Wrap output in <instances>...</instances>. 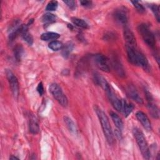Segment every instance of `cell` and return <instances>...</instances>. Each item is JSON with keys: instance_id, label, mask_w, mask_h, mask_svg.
<instances>
[{"instance_id": "19", "label": "cell", "mask_w": 160, "mask_h": 160, "mask_svg": "<svg viewBox=\"0 0 160 160\" xmlns=\"http://www.w3.org/2000/svg\"><path fill=\"white\" fill-rule=\"evenodd\" d=\"M64 121L65 124H66L67 128L69 130V131L71 132H72V134H77V128H76V124L72 121V120L68 116H64Z\"/></svg>"}, {"instance_id": "3", "label": "cell", "mask_w": 160, "mask_h": 160, "mask_svg": "<svg viewBox=\"0 0 160 160\" xmlns=\"http://www.w3.org/2000/svg\"><path fill=\"white\" fill-rule=\"evenodd\" d=\"M138 31L146 44L150 48H154L156 45V39L148 26L145 24H141L138 26Z\"/></svg>"}, {"instance_id": "7", "label": "cell", "mask_w": 160, "mask_h": 160, "mask_svg": "<svg viewBox=\"0 0 160 160\" xmlns=\"http://www.w3.org/2000/svg\"><path fill=\"white\" fill-rule=\"evenodd\" d=\"M145 95L148 102V108L150 114L154 118H159V110L154 103V98L151 94L147 90L145 91Z\"/></svg>"}, {"instance_id": "15", "label": "cell", "mask_w": 160, "mask_h": 160, "mask_svg": "<svg viewBox=\"0 0 160 160\" xmlns=\"http://www.w3.org/2000/svg\"><path fill=\"white\" fill-rule=\"evenodd\" d=\"M29 131L33 134H38L39 131V126L37 119L34 116H31L29 119Z\"/></svg>"}, {"instance_id": "20", "label": "cell", "mask_w": 160, "mask_h": 160, "mask_svg": "<svg viewBox=\"0 0 160 160\" xmlns=\"http://www.w3.org/2000/svg\"><path fill=\"white\" fill-rule=\"evenodd\" d=\"M61 49V54L62 56L65 58H67L69 57V56L70 55L71 52L73 49V44L71 42H68L63 46Z\"/></svg>"}, {"instance_id": "32", "label": "cell", "mask_w": 160, "mask_h": 160, "mask_svg": "<svg viewBox=\"0 0 160 160\" xmlns=\"http://www.w3.org/2000/svg\"><path fill=\"white\" fill-rule=\"evenodd\" d=\"M10 159H19L18 158L16 157V156H11L10 158H9Z\"/></svg>"}, {"instance_id": "14", "label": "cell", "mask_w": 160, "mask_h": 160, "mask_svg": "<svg viewBox=\"0 0 160 160\" xmlns=\"http://www.w3.org/2000/svg\"><path fill=\"white\" fill-rule=\"evenodd\" d=\"M111 66L114 69V71L117 72V74L121 77H123L125 76V72L124 70V68L122 66V64L120 63V62L116 59L113 58L112 59L111 62Z\"/></svg>"}, {"instance_id": "17", "label": "cell", "mask_w": 160, "mask_h": 160, "mask_svg": "<svg viewBox=\"0 0 160 160\" xmlns=\"http://www.w3.org/2000/svg\"><path fill=\"white\" fill-rule=\"evenodd\" d=\"M110 116L117 129H118L120 131H122L123 129V122L121 118L116 113L112 111L110 112Z\"/></svg>"}, {"instance_id": "9", "label": "cell", "mask_w": 160, "mask_h": 160, "mask_svg": "<svg viewBox=\"0 0 160 160\" xmlns=\"http://www.w3.org/2000/svg\"><path fill=\"white\" fill-rule=\"evenodd\" d=\"M108 97L114 107V108L117 110L119 112H121V107H122V103H121V100L118 98V96L116 95L114 92L112 91L111 89V86L110 88L106 91Z\"/></svg>"}, {"instance_id": "21", "label": "cell", "mask_w": 160, "mask_h": 160, "mask_svg": "<svg viewBox=\"0 0 160 160\" xmlns=\"http://www.w3.org/2000/svg\"><path fill=\"white\" fill-rule=\"evenodd\" d=\"M71 21L74 24H75L76 26H77L78 27L82 28L84 29L88 28V23L83 19H79L78 18H72Z\"/></svg>"}, {"instance_id": "2", "label": "cell", "mask_w": 160, "mask_h": 160, "mask_svg": "<svg viewBox=\"0 0 160 160\" xmlns=\"http://www.w3.org/2000/svg\"><path fill=\"white\" fill-rule=\"evenodd\" d=\"M132 132L143 158L146 159H150L151 152L143 133L137 128L133 129Z\"/></svg>"}, {"instance_id": "11", "label": "cell", "mask_w": 160, "mask_h": 160, "mask_svg": "<svg viewBox=\"0 0 160 160\" xmlns=\"http://www.w3.org/2000/svg\"><path fill=\"white\" fill-rule=\"evenodd\" d=\"M127 94L128 96L133 101H136L137 103L142 104H143V100L141 98V97L140 96V95L139 94L138 92L137 91V90L136 89V88L132 86V85H129L128 88H127Z\"/></svg>"}, {"instance_id": "16", "label": "cell", "mask_w": 160, "mask_h": 160, "mask_svg": "<svg viewBox=\"0 0 160 160\" xmlns=\"http://www.w3.org/2000/svg\"><path fill=\"white\" fill-rule=\"evenodd\" d=\"M121 112H123L125 117H128L132 111L134 109V106L131 103L128 102L124 99H121Z\"/></svg>"}, {"instance_id": "24", "label": "cell", "mask_w": 160, "mask_h": 160, "mask_svg": "<svg viewBox=\"0 0 160 160\" xmlns=\"http://www.w3.org/2000/svg\"><path fill=\"white\" fill-rule=\"evenodd\" d=\"M56 19V17L55 15L48 12L43 15V16L42 17V21L44 23L49 24V23L54 22Z\"/></svg>"}, {"instance_id": "28", "label": "cell", "mask_w": 160, "mask_h": 160, "mask_svg": "<svg viewBox=\"0 0 160 160\" xmlns=\"http://www.w3.org/2000/svg\"><path fill=\"white\" fill-rule=\"evenodd\" d=\"M131 3L133 4L134 8L136 9V10L140 12V13H143L145 11V9L144 6L139 2L137 1H132Z\"/></svg>"}, {"instance_id": "13", "label": "cell", "mask_w": 160, "mask_h": 160, "mask_svg": "<svg viewBox=\"0 0 160 160\" xmlns=\"http://www.w3.org/2000/svg\"><path fill=\"white\" fill-rule=\"evenodd\" d=\"M94 81L96 84L100 86L105 91L110 88V86L106 79L98 73H95L94 74Z\"/></svg>"}, {"instance_id": "23", "label": "cell", "mask_w": 160, "mask_h": 160, "mask_svg": "<svg viewBox=\"0 0 160 160\" xmlns=\"http://www.w3.org/2000/svg\"><path fill=\"white\" fill-rule=\"evenodd\" d=\"M22 53H23V48L22 46L20 44H17V46H16V47L14 48V54L16 59L18 61H21V57L22 56Z\"/></svg>"}, {"instance_id": "22", "label": "cell", "mask_w": 160, "mask_h": 160, "mask_svg": "<svg viewBox=\"0 0 160 160\" xmlns=\"http://www.w3.org/2000/svg\"><path fill=\"white\" fill-rule=\"evenodd\" d=\"M48 47L52 51H59L63 47V44L59 41H52L49 43Z\"/></svg>"}, {"instance_id": "26", "label": "cell", "mask_w": 160, "mask_h": 160, "mask_svg": "<svg viewBox=\"0 0 160 160\" xmlns=\"http://www.w3.org/2000/svg\"><path fill=\"white\" fill-rule=\"evenodd\" d=\"M58 3L56 1H51L48 2V4L46 6V10L49 11H56L58 8Z\"/></svg>"}, {"instance_id": "6", "label": "cell", "mask_w": 160, "mask_h": 160, "mask_svg": "<svg viewBox=\"0 0 160 160\" xmlns=\"http://www.w3.org/2000/svg\"><path fill=\"white\" fill-rule=\"evenodd\" d=\"M94 61L96 66L102 71L109 72V61L106 56L102 54H96L94 56Z\"/></svg>"}, {"instance_id": "18", "label": "cell", "mask_w": 160, "mask_h": 160, "mask_svg": "<svg viewBox=\"0 0 160 160\" xmlns=\"http://www.w3.org/2000/svg\"><path fill=\"white\" fill-rule=\"evenodd\" d=\"M60 37V35L56 32H48L41 34V39L42 41H55Z\"/></svg>"}, {"instance_id": "25", "label": "cell", "mask_w": 160, "mask_h": 160, "mask_svg": "<svg viewBox=\"0 0 160 160\" xmlns=\"http://www.w3.org/2000/svg\"><path fill=\"white\" fill-rule=\"evenodd\" d=\"M22 39L24 41H26L29 45H32L33 43V38L32 35L28 32V30L26 31L21 35Z\"/></svg>"}, {"instance_id": "4", "label": "cell", "mask_w": 160, "mask_h": 160, "mask_svg": "<svg viewBox=\"0 0 160 160\" xmlns=\"http://www.w3.org/2000/svg\"><path fill=\"white\" fill-rule=\"evenodd\" d=\"M49 92L54 98L63 107H66L68 104L67 97L62 91L59 86L56 83H52L49 86Z\"/></svg>"}, {"instance_id": "30", "label": "cell", "mask_w": 160, "mask_h": 160, "mask_svg": "<svg viewBox=\"0 0 160 160\" xmlns=\"http://www.w3.org/2000/svg\"><path fill=\"white\" fill-rule=\"evenodd\" d=\"M37 91L41 96H42L43 94V93H44V87H43V84L41 82L38 84V87H37Z\"/></svg>"}, {"instance_id": "10", "label": "cell", "mask_w": 160, "mask_h": 160, "mask_svg": "<svg viewBox=\"0 0 160 160\" xmlns=\"http://www.w3.org/2000/svg\"><path fill=\"white\" fill-rule=\"evenodd\" d=\"M124 39L126 42V46L129 47H136V38L132 32V31L128 28H125L124 29Z\"/></svg>"}, {"instance_id": "5", "label": "cell", "mask_w": 160, "mask_h": 160, "mask_svg": "<svg viewBox=\"0 0 160 160\" xmlns=\"http://www.w3.org/2000/svg\"><path fill=\"white\" fill-rule=\"evenodd\" d=\"M6 78L8 79L11 92L15 98H18L19 92V86L18 80L14 73L9 69L6 71Z\"/></svg>"}, {"instance_id": "31", "label": "cell", "mask_w": 160, "mask_h": 160, "mask_svg": "<svg viewBox=\"0 0 160 160\" xmlns=\"http://www.w3.org/2000/svg\"><path fill=\"white\" fill-rule=\"evenodd\" d=\"M80 4L86 8H89L92 5V1H80Z\"/></svg>"}, {"instance_id": "1", "label": "cell", "mask_w": 160, "mask_h": 160, "mask_svg": "<svg viewBox=\"0 0 160 160\" xmlns=\"http://www.w3.org/2000/svg\"><path fill=\"white\" fill-rule=\"evenodd\" d=\"M94 110L99 118V122L101 124L103 133L106 138L109 144H112L114 141V134L107 115L100 108H99L97 106H94Z\"/></svg>"}, {"instance_id": "12", "label": "cell", "mask_w": 160, "mask_h": 160, "mask_svg": "<svg viewBox=\"0 0 160 160\" xmlns=\"http://www.w3.org/2000/svg\"><path fill=\"white\" fill-rule=\"evenodd\" d=\"M136 116L137 119L141 123L142 126L144 127V129H146L147 131L151 130L152 128H151V122L146 114H144L142 111H138L136 112Z\"/></svg>"}, {"instance_id": "29", "label": "cell", "mask_w": 160, "mask_h": 160, "mask_svg": "<svg viewBox=\"0 0 160 160\" xmlns=\"http://www.w3.org/2000/svg\"><path fill=\"white\" fill-rule=\"evenodd\" d=\"M63 2L71 10H74L76 9V2L74 1H73V0H68V1H63Z\"/></svg>"}, {"instance_id": "8", "label": "cell", "mask_w": 160, "mask_h": 160, "mask_svg": "<svg viewBox=\"0 0 160 160\" xmlns=\"http://www.w3.org/2000/svg\"><path fill=\"white\" fill-rule=\"evenodd\" d=\"M114 20L120 24L125 25L128 22V12L125 8L121 7L116 9L113 13Z\"/></svg>"}, {"instance_id": "27", "label": "cell", "mask_w": 160, "mask_h": 160, "mask_svg": "<svg viewBox=\"0 0 160 160\" xmlns=\"http://www.w3.org/2000/svg\"><path fill=\"white\" fill-rule=\"evenodd\" d=\"M150 8H151L152 12L154 13V16L156 18L157 21L158 22H159V20H160V18H159L160 14H159V6H158L156 4H152Z\"/></svg>"}]
</instances>
